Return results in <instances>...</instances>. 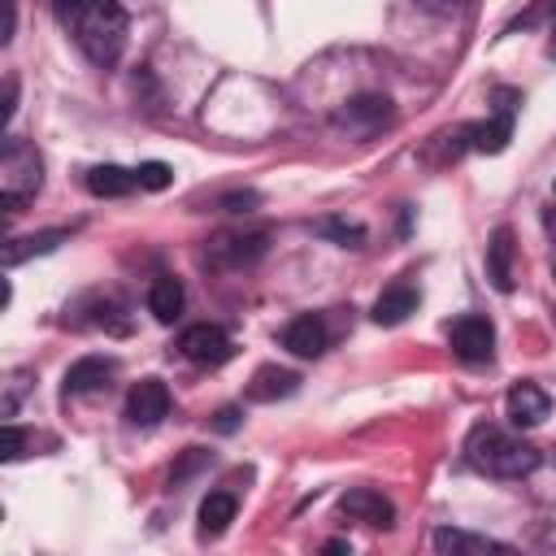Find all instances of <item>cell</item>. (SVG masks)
I'll list each match as a JSON object with an SVG mask.
<instances>
[{
	"mask_svg": "<svg viewBox=\"0 0 556 556\" xmlns=\"http://www.w3.org/2000/svg\"><path fill=\"white\" fill-rule=\"evenodd\" d=\"M465 456L473 469L491 473V478H526L539 469V447L526 443L521 434H508L504 426H473L465 439Z\"/></svg>",
	"mask_w": 556,
	"mask_h": 556,
	"instance_id": "cell-1",
	"label": "cell"
},
{
	"mask_svg": "<svg viewBox=\"0 0 556 556\" xmlns=\"http://www.w3.org/2000/svg\"><path fill=\"white\" fill-rule=\"evenodd\" d=\"M70 30H74L78 48L87 52V61L109 70V65H117V56L126 48V9H122V0H87V9L70 22Z\"/></svg>",
	"mask_w": 556,
	"mask_h": 556,
	"instance_id": "cell-2",
	"label": "cell"
},
{
	"mask_svg": "<svg viewBox=\"0 0 556 556\" xmlns=\"http://www.w3.org/2000/svg\"><path fill=\"white\" fill-rule=\"evenodd\" d=\"M43 187V156L30 139L9 135L4 139V156H0V200L9 213H17L26 200H35Z\"/></svg>",
	"mask_w": 556,
	"mask_h": 556,
	"instance_id": "cell-3",
	"label": "cell"
},
{
	"mask_svg": "<svg viewBox=\"0 0 556 556\" xmlns=\"http://www.w3.org/2000/svg\"><path fill=\"white\" fill-rule=\"evenodd\" d=\"M178 352H182L191 365H204V369H213V365H226V361H230L235 343H230V334H226L222 326H213V321H200V326H187V330L178 334Z\"/></svg>",
	"mask_w": 556,
	"mask_h": 556,
	"instance_id": "cell-4",
	"label": "cell"
},
{
	"mask_svg": "<svg viewBox=\"0 0 556 556\" xmlns=\"http://www.w3.org/2000/svg\"><path fill=\"white\" fill-rule=\"evenodd\" d=\"M447 343H452V352H456L465 365H482V361H491V352H495V326H491L486 317H478V313H465V317L452 321Z\"/></svg>",
	"mask_w": 556,
	"mask_h": 556,
	"instance_id": "cell-5",
	"label": "cell"
},
{
	"mask_svg": "<svg viewBox=\"0 0 556 556\" xmlns=\"http://www.w3.org/2000/svg\"><path fill=\"white\" fill-rule=\"evenodd\" d=\"M161 417H169V387L161 378H139L126 395V421L139 430H152Z\"/></svg>",
	"mask_w": 556,
	"mask_h": 556,
	"instance_id": "cell-6",
	"label": "cell"
},
{
	"mask_svg": "<svg viewBox=\"0 0 556 556\" xmlns=\"http://www.w3.org/2000/svg\"><path fill=\"white\" fill-rule=\"evenodd\" d=\"M339 513H343L348 521H361V526H374V530H387V526L395 521L391 500H387L382 491H374V486H356V491H348V495L339 500Z\"/></svg>",
	"mask_w": 556,
	"mask_h": 556,
	"instance_id": "cell-7",
	"label": "cell"
},
{
	"mask_svg": "<svg viewBox=\"0 0 556 556\" xmlns=\"http://www.w3.org/2000/svg\"><path fill=\"white\" fill-rule=\"evenodd\" d=\"M513 117H517V96L513 91H500V113L491 122L469 126V148H478V152H504L508 139H513Z\"/></svg>",
	"mask_w": 556,
	"mask_h": 556,
	"instance_id": "cell-8",
	"label": "cell"
},
{
	"mask_svg": "<svg viewBox=\"0 0 556 556\" xmlns=\"http://www.w3.org/2000/svg\"><path fill=\"white\" fill-rule=\"evenodd\" d=\"M282 348H287L291 356L313 361V356H321V352L330 348V330H326V321H321L317 313H300V317L287 321V330H282Z\"/></svg>",
	"mask_w": 556,
	"mask_h": 556,
	"instance_id": "cell-9",
	"label": "cell"
},
{
	"mask_svg": "<svg viewBox=\"0 0 556 556\" xmlns=\"http://www.w3.org/2000/svg\"><path fill=\"white\" fill-rule=\"evenodd\" d=\"M504 413H508V421H513L517 430H530V426H539V421L552 413V400H547L543 387L517 382V387L504 395Z\"/></svg>",
	"mask_w": 556,
	"mask_h": 556,
	"instance_id": "cell-10",
	"label": "cell"
},
{
	"mask_svg": "<svg viewBox=\"0 0 556 556\" xmlns=\"http://www.w3.org/2000/svg\"><path fill=\"white\" fill-rule=\"evenodd\" d=\"M261 252H265V235H217L204 256H208V265L239 269V265H252Z\"/></svg>",
	"mask_w": 556,
	"mask_h": 556,
	"instance_id": "cell-11",
	"label": "cell"
},
{
	"mask_svg": "<svg viewBox=\"0 0 556 556\" xmlns=\"http://www.w3.org/2000/svg\"><path fill=\"white\" fill-rule=\"evenodd\" d=\"M334 122H339L343 130L374 135L378 126H387V122H391V100H387V96H361V100H352L348 109H339V113H334Z\"/></svg>",
	"mask_w": 556,
	"mask_h": 556,
	"instance_id": "cell-12",
	"label": "cell"
},
{
	"mask_svg": "<svg viewBox=\"0 0 556 556\" xmlns=\"http://www.w3.org/2000/svg\"><path fill=\"white\" fill-rule=\"evenodd\" d=\"M513 261H517V243H513V230L500 226L486 243V278L495 282V291H513Z\"/></svg>",
	"mask_w": 556,
	"mask_h": 556,
	"instance_id": "cell-13",
	"label": "cell"
},
{
	"mask_svg": "<svg viewBox=\"0 0 556 556\" xmlns=\"http://www.w3.org/2000/svg\"><path fill=\"white\" fill-rule=\"evenodd\" d=\"M408 313H417V287H413V282H391V287L374 300V321H378V326H400Z\"/></svg>",
	"mask_w": 556,
	"mask_h": 556,
	"instance_id": "cell-14",
	"label": "cell"
},
{
	"mask_svg": "<svg viewBox=\"0 0 556 556\" xmlns=\"http://www.w3.org/2000/svg\"><path fill=\"white\" fill-rule=\"evenodd\" d=\"M182 304H187V291H182V282H178V278L161 274V278L148 287V308H152V317H156L161 326L178 321V317H182Z\"/></svg>",
	"mask_w": 556,
	"mask_h": 556,
	"instance_id": "cell-15",
	"label": "cell"
},
{
	"mask_svg": "<svg viewBox=\"0 0 556 556\" xmlns=\"http://www.w3.org/2000/svg\"><path fill=\"white\" fill-rule=\"evenodd\" d=\"M135 187H139V174H135V169H122V165H91V169H87V191L100 195V200L130 195Z\"/></svg>",
	"mask_w": 556,
	"mask_h": 556,
	"instance_id": "cell-16",
	"label": "cell"
},
{
	"mask_svg": "<svg viewBox=\"0 0 556 556\" xmlns=\"http://www.w3.org/2000/svg\"><path fill=\"white\" fill-rule=\"evenodd\" d=\"M109 378H113V361H104V356H83V361H74V365L65 369V395H87V391L104 387Z\"/></svg>",
	"mask_w": 556,
	"mask_h": 556,
	"instance_id": "cell-17",
	"label": "cell"
},
{
	"mask_svg": "<svg viewBox=\"0 0 556 556\" xmlns=\"http://www.w3.org/2000/svg\"><path fill=\"white\" fill-rule=\"evenodd\" d=\"M235 508H239V500L230 491H208L204 504H200V539L226 534V526L235 521Z\"/></svg>",
	"mask_w": 556,
	"mask_h": 556,
	"instance_id": "cell-18",
	"label": "cell"
},
{
	"mask_svg": "<svg viewBox=\"0 0 556 556\" xmlns=\"http://www.w3.org/2000/svg\"><path fill=\"white\" fill-rule=\"evenodd\" d=\"M295 387H300V374L278 369V365H261V369H256V378L248 382V400L269 404V400H278V395H291Z\"/></svg>",
	"mask_w": 556,
	"mask_h": 556,
	"instance_id": "cell-19",
	"label": "cell"
},
{
	"mask_svg": "<svg viewBox=\"0 0 556 556\" xmlns=\"http://www.w3.org/2000/svg\"><path fill=\"white\" fill-rule=\"evenodd\" d=\"M434 547H439V552H452V556H460V552H508V543H500V539L469 534V530H452V526L434 530Z\"/></svg>",
	"mask_w": 556,
	"mask_h": 556,
	"instance_id": "cell-20",
	"label": "cell"
},
{
	"mask_svg": "<svg viewBox=\"0 0 556 556\" xmlns=\"http://www.w3.org/2000/svg\"><path fill=\"white\" fill-rule=\"evenodd\" d=\"M61 239H70V230H39V235H22V239H9L4 243V265H22L26 256H39V252H52Z\"/></svg>",
	"mask_w": 556,
	"mask_h": 556,
	"instance_id": "cell-21",
	"label": "cell"
},
{
	"mask_svg": "<svg viewBox=\"0 0 556 556\" xmlns=\"http://www.w3.org/2000/svg\"><path fill=\"white\" fill-rule=\"evenodd\" d=\"M317 230L330 235V239H339L343 248H361V243H365V226H361V222H339V217H330V222H321Z\"/></svg>",
	"mask_w": 556,
	"mask_h": 556,
	"instance_id": "cell-22",
	"label": "cell"
},
{
	"mask_svg": "<svg viewBox=\"0 0 556 556\" xmlns=\"http://www.w3.org/2000/svg\"><path fill=\"white\" fill-rule=\"evenodd\" d=\"M135 174H139V191H165V187H169V178H174L165 161H143Z\"/></svg>",
	"mask_w": 556,
	"mask_h": 556,
	"instance_id": "cell-23",
	"label": "cell"
},
{
	"mask_svg": "<svg viewBox=\"0 0 556 556\" xmlns=\"http://www.w3.org/2000/svg\"><path fill=\"white\" fill-rule=\"evenodd\" d=\"M222 208H230V213H252V208H256V195H252V191L226 195V200H222Z\"/></svg>",
	"mask_w": 556,
	"mask_h": 556,
	"instance_id": "cell-24",
	"label": "cell"
},
{
	"mask_svg": "<svg viewBox=\"0 0 556 556\" xmlns=\"http://www.w3.org/2000/svg\"><path fill=\"white\" fill-rule=\"evenodd\" d=\"M195 465H204V452H200V447H187V456H182V465H178V469H174L169 478H174V482H182V478H187V473H191Z\"/></svg>",
	"mask_w": 556,
	"mask_h": 556,
	"instance_id": "cell-25",
	"label": "cell"
},
{
	"mask_svg": "<svg viewBox=\"0 0 556 556\" xmlns=\"http://www.w3.org/2000/svg\"><path fill=\"white\" fill-rule=\"evenodd\" d=\"M17 456H22V430L4 426V460H17Z\"/></svg>",
	"mask_w": 556,
	"mask_h": 556,
	"instance_id": "cell-26",
	"label": "cell"
},
{
	"mask_svg": "<svg viewBox=\"0 0 556 556\" xmlns=\"http://www.w3.org/2000/svg\"><path fill=\"white\" fill-rule=\"evenodd\" d=\"M52 4H56V17H61L65 26H70V22H74V17L87 9V0H52Z\"/></svg>",
	"mask_w": 556,
	"mask_h": 556,
	"instance_id": "cell-27",
	"label": "cell"
},
{
	"mask_svg": "<svg viewBox=\"0 0 556 556\" xmlns=\"http://www.w3.org/2000/svg\"><path fill=\"white\" fill-rule=\"evenodd\" d=\"M13 113H17V78L9 74L4 78V122H13Z\"/></svg>",
	"mask_w": 556,
	"mask_h": 556,
	"instance_id": "cell-28",
	"label": "cell"
},
{
	"mask_svg": "<svg viewBox=\"0 0 556 556\" xmlns=\"http://www.w3.org/2000/svg\"><path fill=\"white\" fill-rule=\"evenodd\" d=\"M235 426H239V413L235 408H222L217 413V430H235Z\"/></svg>",
	"mask_w": 556,
	"mask_h": 556,
	"instance_id": "cell-29",
	"label": "cell"
},
{
	"mask_svg": "<svg viewBox=\"0 0 556 556\" xmlns=\"http://www.w3.org/2000/svg\"><path fill=\"white\" fill-rule=\"evenodd\" d=\"M547 230H556V213H547Z\"/></svg>",
	"mask_w": 556,
	"mask_h": 556,
	"instance_id": "cell-30",
	"label": "cell"
},
{
	"mask_svg": "<svg viewBox=\"0 0 556 556\" xmlns=\"http://www.w3.org/2000/svg\"><path fill=\"white\" fill-rule=\"evenodd\" d=\"M552 274H556V269H552Z\"/></svg>",
	"mask_w": 556,
	"mask_h": 556,
	"instance_id": "cell-31",
	"label": "cell"
}]
</instances>
